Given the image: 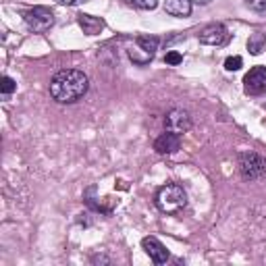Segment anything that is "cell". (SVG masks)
Returning <instances> with one entry per match:
<instances>
[{
    "label": "cell",
    "mask_w": 266,
    "mask_h": 266,
    "mask_svg": "<svg viewBox=\"0 0 266 266\" xmlns=\"http://www.w3.org/2000/svg\"><path fill=\"white\" fill-rule=\"evenodd\" d=\"M90 87V79L83 71L62 69L50 81V96L58 104H73L81 96H85Z\"/></svg>",
    "instance_id": "6da1fadb"
},
{
    "label": "cell",
    "mask_w": 266,
    "mask_h": 266,
    "mask_svg": "<svg viewBox=\"0 0 266 266\" xmlns=\"http://www.w3.org/2000/svg\"><path fill=\"white\" fill-rule=\"evenodd\" d=\"M185 204H187V193L181 185L169 183V185L160 187L156 193V206L166 214H175V212L183 210Z\"/></svg>",
    "instance_id": "7a4b0ae2"
},
{
    "label": "cell",
    "mask_w": 266,
    "mask_h": 266,
    "mask_svg": "<svg viewBox=\"0 0 266 266\" xmlns=\"http://www.w3.org/2000/svg\"><path fill=\"white\" fill-rule=\"evenodd\" d=\"M239 173L246 181H256L266 173V160L254 152L239 154Z\"/></svg>",
    "instance_id": "3957f363"
},
{
    "label": "cell",
    "mask_w": 266,
    "mask_h": 266,
    "mask_svg": "<svg viewBox=\"0 0 266 266\" xmlns=\"http://www.w3.org/2000/svg\"><path fill=\"white\" fill-rule=\"evenodd\" d=\"M23 19H25V23H27L29 29L38 31V33L48 31V29L54 25V15H52V11L46 9V7H33V9H29V11L23 15Z\"/></svg>",
    "instance_id": "277c9868"
},
{
    "label": "cell",
    "mask_w": 266,
    "mask_h": 266,
    "mask_svg": "<svg viewBox=\"0 0 266 266\" xmlns=\"http://www.w3.org/2000/svg\"><path fill=\"white\" fill-rule=\"evenodd\" d=\"M164 127H166V131L183 136V133H187L189 127H191V117L183 108H173L169 115L164 117Z\"/></svg>",
    "instance_id": "5b68a950"
},
{
    "label": "cell",
    "mask_w": 266,
    "mask_h": 266,
    "mask_svg": "<svg viewBox=\"0 0 266 266\" xmlns=\"http://www.w3.org/2000/svg\"><path fill=\"white\" fill-rule=\"evenodd\" d=\"M243 90L250 96H262L266 94V66H254L243 77Z\"/></svg>",
    "instance_id": "8992f818"
},
{
    "label": "cell",
    "mask_w": 266,
    "mask_h": 266,
    "mask_svg": "<svg viewBox=\"0 0 266 266\" xmlns=\"http://www.w3.org/2000/svg\"><path fill=\"white\" fill-rule=\"evenodd\" d=\"M197 38H199V42L206 44V46H220V44H225L229 40V31H227L225 25L212 23V25H208V27H204L202 31H199Z\"/></svg>",
    "instance_id": "52a82bcc"
},
{
    "label": "cell",
    "mask_w": 266,
    "mask_h": 266,
    "mask_svg": "<svg viewBox=\"0 0 266 266\" xmlns=\"http://www.w3.org/2000/svg\"><path fill=\"white\" fill-rule=\"evenodd\" d=\"M142 246H144V250H146V254L150 256V260L154 262V264H166V260H169V252H166V248L156 239V237H144V241H142Z\"/></svg>",
    "instance_id": "ba28073f"
},
{
    "label": "cell",
    "mask_w": 266,
    "mask_h": 266,
    "mask_svg": "<svg viewBox=\"0 0 266 266\" xmlns=\"http://www.w3.org/2000/svg\"><path fill=\"white\" fill-rule=\"evenodd\" d=\"M179 148H181V136L171 133V131H166V133H162V136H158L156 142H154V150L158 154H175Z\"/></svg>",
    "instance_id": "9c48e42d"
},
{
    "label": "cell",
    "mask_w": 266,
    "mask_h": 266,
    "mask_svg": "<svg viewBox=\"0 0 266 266\" xmlns=\"http://www.w3.org/2000/svg\"><path fill=\"white\" fill-rule=\"evenodd\" d=\"M79 27L83 29V33H87V36H96V33H100L104 29V19H100V17H94V15H79L77 19Z\"/></svg>",
    "instance_id": "30bf717a"
},
{
    "label": "cell",
    "mask_w": 266,
    "mask_h": 266,
    "mask_svg": "<svg viewBox=\"0 0 266 266\" xmlns=\"http://www.w3.org/2000/svg\"><path fill=\"white\" fill-rule=\"evenodd\" d=\"M191 5V0H164V11L173 17H189Z\"/></svg>",
    "instance_id": "8fae6325"
},
{
    "label": "cell",
    "mask_w": 266,
    "mask_h": 266,
    "mask_svg": "<svg viewBox=\"0 0 266 266\" xmlns=\"http://www.w3.org/2000/svg\"><path fill=\"white\" fill-rule=\"evenodd\" d=\"M248 50L254 56H260L262 52H266V33H262V31L252 33L250 40H248Z\"/></svg>",
    "instance_id": "7c38bea8"
},
{
    "label": "cell",
    "mask_w": 266,
    "mask_h": 266,
    "mask_svg": "<svg viewBox=\"0 0 266 266\" xmlns=\"http://www.w3.org/2000/svg\"><path fill=\"white\" fill-rule=\"evenodd\" d=\"M127 54H129V58H131L133 62H136V64H148V62L152 60V56H154V54L146 52L144 48H140L138 44H136V48H129Z\"/></svg>",
    "instance_id": "4fadbf2b"
},
{
    "label": "cell",
    "mask_w": 266,
    "mask_h": 266,
    "mask_svg": "<svg viewBox=\"0 0 266 266\" xmlns=\"http://www.w3.org/2000/svg\"><path fill=\"white\" fill-rule=\"evenodd\" d=\"M136 44H138L140 48H144L146 52L154 54V52L158 50V46H160V40H158L156 36H140V38L136 40Z\"/></svg>",
    "instance_id": "5bb4252c"
},
{
    "label": "cell",
    "mask_w": 266,
    "mask_h": 266,
    "mask_svg": "<svg viewBox=\"0 0 266 266\" xmlns=\"http://www.w3.org/2000/svg\"><path fill=\"white\" fill-rule=\"evenodd\" d=\"M241 66H243V58L241 56H229L225 60V69L227 71H239Z\"/></svg>",
    "instance_id": "9a60e30c"
},
{
    "label": "cell",
    "mask_w": 266,
    "mask_h": 266,
    "mask_svg": "<svg viewBox=\"0 0 266 266\" xmlns=\"http://www.w3.org/2000/svg\"><path fill=\"white\" fill-rule=\"evenodd\" d=\"M0 90H3V96H11V94L17 90L15 79H11L9 75H5V77H3V83H0Z\"/></svg>",
    "instance_id": "2e32d148"
},
{
    "label": "cell",
    "mask_w": 266,
    "mask_h": 266,
    "mask_svg": "<svg viewBox=\"0 0 266 266\" xmlns=\"http://www.w3.org/2000/svg\"><path fill=\"white\" fill-rule=\"evenodd\" d=\"M129 3H131L133 7H138V9H144V11H152V9H156L158 0H129Z\"/></svg>",
    "instance_id": "e0dca14e"
},
{
    "label": "cell",
    "mask_w": 266,
    "mask_h": 266,
    "mask_svg": "<svg viewBox=\"0 0 266 266\" xmlns=\"http://www.w3.org/2000/svg\"><path fill=\"white\" fill-rule=\"evenodd\" d=\"M246 5H248L252 11H256V13H260V15H266V0H246Z\"/></svg>",
    "instance_id": "ac0fdd59"
},
{
    "label": "cell",
    "mask_w": 266,
    "mask_h": 266,
    "mask_svg": "<svg viewBox=\"0 0 266 266\" xmlns=\"http://www.w3.org/2000/svg\"><path fill=\"white\" fill-rule=\"evenodd\" d=\"M164 62H166V64H181V62H183V56H181L177 50H171V52H166Z\"/></svg>",
    "instance_id": "d6986e66"
},
{
    "label": "cell",
    "mask_w": 266,
    "mask_h": 266,
    "mask_svg": "<svg viewBox=\"0 0 266 266\" xmlns=\"http://www.w3.org/2000/svg\"><path fill=\"white\" fill-rule=\"evenodd\" d=\"M58 5H69V7H77V5H83L87 0H56Z\"/></svg>",
    "instance_id": "ffe728a7"
},
{
    "label": "cell",
    "mask_w": 266,
    "mask_h": 266,
    "mask_svg": "<svg viewBox=\"0 0 266 266\" xmlns=\"http://www.w3.org/2000/svg\"><path fill=\"white\" fill-rule=\"evenodd\" d=\"M94 262H110V258H104V256H94Z\"/></svg>",
    "instance_id": "44dd1931"
},
{
    "label": "cell",
    "mask_w": 266,
    "mask_h": 266,
    "mask_svg": "<svg viewBox=\"0 0 266 266\" xmlns=\"http://www.w3.org/2000/svg\"><path fill=\"white\" fill-rule=\"evenodd\" d=\"M191 3H195V5H208V3H212V0H191Z\"/></svg>",
    "instance_id": "7402d4cb"
}]
</instances>
